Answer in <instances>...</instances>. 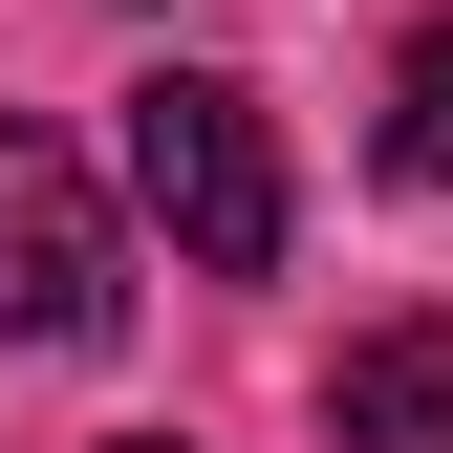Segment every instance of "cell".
I'll use <instances>...</instances> for the list:
<instances>
[{
    "instance_id": "4",
    "label": "cell",
    "mask_w": 453,
    "mask_h": 453,
    "mask_svg": "<svg viewBox=\"0 0 453 453\" xmlns=\"http://www.w3.org/2000/svg\"><path fill=\"white\" fill-rule=\"evenodd\" d=\"M388 173H411V195H453V22H411V43H388Z\"/></svg>"
},
{
    "instance_id": "1",
    "label": "cell",
    "mask_w": 453,
    "mask_h": 453,
    "mask_svg": "<svg viewBox=\"0 0 453 453\" xmlns=\"http://www.w3.org/2000/svg\"><path fill=\"white\" fill-rule=\"evenodd\" d=\"M130 216H151L195 280H280L303 195H280V130H259V87H216V65H151V87H130Z\"/></svg>"
},
{
    "instance_id": "2",
    "label": "cell",
    "mask_w": 453,
    "mask_h": 453,
    "mask_svg": "<svg viewBox=\"0 0 453 453\" xmlns=\"http://www.w3.org/2000/svg\"><path fill=\"white\" fill-rule=\"evenodd\" d=\"M130 324V216L65 130H0V346H108Z\"/></svg>"
},
{
    "instance_id": "3",
    "label": "cell",
    "mask_w": 453,
    "mask_h": 453,
    "mask_svg": "<svg viewBox=\"0 0 453 453\" xmlns=\"http://www.w3.org/2000/svg\"><path fill=\"white\" fill-rule=\"evenodd\" d=\"M324 432L346 453H453V324H346V367H324Z\"/></svg>"
},
{
    "instance_id": "5",
    "label": "cell",
    "mask_w": 453,
    "mask_h": 453,
    "mask_svg": "<svg viewBox=\"0 0 453 453\" xmlns=\"http://www.w3.org/2000/svg\"><path fill=\"white\" fill-rule=\"evenodd\" d=\"M130 453H173V432H130Z\"/></svg>"
}]
</instances>
